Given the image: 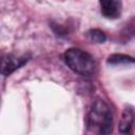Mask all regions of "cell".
Wrapping results in <instances>:
<instances>
[{"label": "cell", "instance_id": "obj_3", "mask_svg": "<svg viewBox=\"0 0 135 135\" xmlns=\"http://www.w3.org/2000/svg\"><path fill=\"white\" fill-rule=\"evenodd\" d=\"M26 58L18 57L15 55H6L0 59V73L4 76H7L14 73L16 70L21 68L25 62Z\"/></svg>", "mask_w": 135, "mask_h": 135}, {"label": "cell", "instance_id": "obj_1", "mask_svg": "<svg viewBox=\"0 0 135 135\" xmlns=\"http://www.w3.org/2000/svg\"><path fill=\"white\" fill-rule=\"evenodd\" d=\"M113 118L109 107L101 100L95 101L89 116L88 130L96 134H109L112 132Z\"/></svg>", "mask_w": 135, "mask_h": 135}, {"label": "cell", "instance_id": "obj_2", "mask_svg": "<svg viewBox=\"0 0 135 135\" xmlns=\"http://www.w3.org/2000/svg\"><path fill=\"white\" fill-rule=\"evenodd\" d=\"M64 60L69 68L77 74L90 76L95 72L96 64L93 57L79 49H69L64 53Z\"/></svg>", "mask_w": 135, "mask_h": 135}, {"label": "cell", "instance_id": "obj_7", "mask_svg": "<svg viewBox=\"0 0 135 135\" xmlns=\"http://www.w3.org/2000/svg\"><path fill=\"white\" fill-rule=\"evenodd\" d=\"M88 36L91 39V41H93L95 43H103L105 41V39H107L105 34L102 31L97 30V28H94V30L89 31L88 32Z\"/></svg>", "mask_w": 135, "mask_h": 135}, {"label": "cell", "instance_id": "obj_6", "mask_svg": "<svg viewBox=\"0 0 135 135\" xmlns=\"http://www.w3.org/2000/svg\"><path fill=\"white\" fill-rule=\"evenodd\" d=\"M108 62L111 64H126V63H133L134 59L130 56H127V55L114 54L108 58Z\"/></svg>", "mask_w": 135, "mask_h": 135}, {"label": "cell", "instance_id": "obj_4", "mask_svg": "<svg viewBox=\"0 0 135 135\" xmlns=\"http://www.w3.org/2000/svg\"><path fill=\"white\" fill-rule=\"evenodd\" d=\"M102 14L108 18H117L121 11L120 0H99Z\"/></svg>", "mask_w": 135, "mask_h": 135}, {"label": "cell", "instance_id": "obj_5", "mask_svg": "<svg viewBox=\"0 0 135 135\" xmlns=\"http://www.w3.org/2000/svg\"><path fill=\"white\" fill-rule=\"evenodd\" d=\"M133 122H134L133 108L128 107L127 109L123 110V113H122V116L120 119V123H119V131L124 134L130 133L132 130V127H133Z\"/></svg>", "mask_w": 135, "mask_h": 135}]
</instances>
